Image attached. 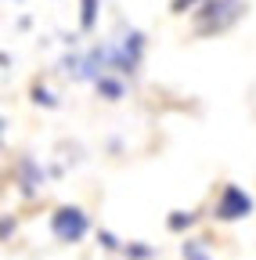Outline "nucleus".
Instances as JSON below:
<instances>
[{
	"label": "nucleus",
	"instance_id": "obj_1",
	"mask_svg": "<svg viewBox=\"0 0 256 260\" xmlns=\"http://www.w3.org/2000/svg\"><path fill=\"white\" fill-rule=\"evenodd\" d=\"M242 15H245V0H202V11H195V32L199 37L228 32Z\"/></svg>",
	"mask_w": 256,
	"mask_h": 260
},
{
	"label": "nucleus",
	"instance_id": "obj_2",
	"mask_svg": "<svg viewBox=\"0 0 256 260\" xmlns=\"http://www.w3.org/2000/svg\"><path fill=\"white\" fill-rule=\"evenodd\" d=\"M87 228H90V220L80 206H61V210L51 213V232L61 242H80L87 235Z\"/></svg>",
	"mask_w": 256,
	"mask_h": 260
},
{
	"label": "nucleus",
	"instance_id": "obj_3",
	"mask_svg": "<svg viewBox=\"0 0 256 260\" xmlns=\"http://www.w3.org/2000/svg\"><path fill=\"white\" fill-rule=\"evenodd\" d=\"M249 213H252V195H245L238 184H224L220 199H216V217L231 224V220H242Z\"/></svg>",
	"mask_w": 256,
	"mask_h": 260
},
{
	"label": "nucleus",
	"instance_id": "obj_4",
	"mask_svg": "<svg viewBox=\"0 0 256 260\" xmlns=\"http://www.w3.org/2000/svg\"><path fill=\"white\" fill-rule=\"evenodd\" d=\"M18 181H22V191L25 195H36V184H44V170L25 155V159H18Z\"/></svg>",
	"mask_w": 256,
	"mask_h": 260
},
{
	"label": "nucleus",
	"instance_id": "obj_5",
	"mask_svg": "<svg viewBox=\"0 0 256 260\" xmlns=\"http://www.w3.org/2000/svg\"><path fill=\"white\" fill-rule=\"evenodd\" d=\"M94 87H98V94H105L108 102H119V98H123V83L112 80V76H98V80H94Z\"/></svg>",
	"mask_w": 256,
	"mask_h": 260
},
{
	"label": "nucleus",
	"instance_id": "obj_6",
	"mask_svg": "<svg viewBox=\"0 0 256 260\" xmlns=\"http://www.w3.org/2000/svg\"><path fill=\"white\" fill-rule=\"evenodd\" d=\"M180 253H184V260H209V253H206V246H202L199 239H188V242L180 246Z\"/></svg>",
	"mask_w": 256,
	"mask_h": 260
},
{
	"label": "nucleus",
	"instance_id": "obj_7",
	"mask_svg": "<svg viewBox=\"0 0 256 260\" xmlns=\"http://www.w3.org/2000/svg\"><path fill=\"white\" fill-rule=\"evenodd\" d=\"M98 22V0H83V15H80V25L83 29H94Z\"/></svg>",
	"mask_w": 256,
	"mask_h": 260
},
{
	"label": "nucleus",
	"instance_id": "obj_8",
	"mask_svg": "<svg viewBox=\"0 0 256 260\" xmlns=\"http://www.w3.org/2000/svg\"><path fill=\"white\" fill-rule=\"evenodd\" d=\"M191 224H195V213H173L170 217V232H184V228H191Z\"/></svg>",
	"mask_w": 256,
	"mask_h": 260
},
{
	"label": "nucleus",
	"instance_id": "obj_9",
	"mask_svg": "<svg viewBox=\"0 0 256 260\" xmlns=\"http://www.w3.org/2000/svg\"><path fill=\"white\" fill-rule=\"evenodd\" d=\"M33 102H36V105H47V109H54V105H58V98H54L47 87H33Z\"/></svg>",
	"mask_w": 256,
	"mask_h": 260
},
{
	"label": "nucleus",
	"instance_id": "obj_10",
	"mask_svg": "<svg viewBox=\"0 0 256 260\" xmlns=\"http://www.w3.org/2000/svg\"><path fill=\"white\" fill-rule=\"evenodd\" d=\"M126 256H134V260H148V256H155V249H148V246H130V249H126Z\"/></svg>",
	"mask_w": 256,
	"mask_h": 260
},
{
	"label": "nucleus",
	"instance_id": "obj_11",
	"mask_svg": "<svg viewBox=\"0 0 256 260\" xmlns=\"http://www.w3.org/2000/svg\"><path fill=\"white\" fill-rule=\"evenodd\" d=\"M101 246H105V249H119V242H116L112 232H101Z\"/></svg>",
	"mask_w": 256,
	"mask_h": 260
},
{
	"label": "nucleus",
	"instance_id": "obj_12",
	"mask_svg": "<svg viewBox=\"0 0 256 260\" xmlns=\"http://www.w3.org/2000/svg\"><path fill=\"white\" fill-rule=\"evenodd\" d=\"M191 4H199V0H173V11H188Z\"/></svg>",
	"mask_w": 256,
	"mask_h": 260
},
{
	"label": "nucleus",
	"instance_id": "obj_13",
	"mask_svg": "<svg viewBox=\"0 0 256 260\" xmlns=\"http://www.w3.org/2000/svg\"><path fill=\"white\" fill-rule=\"evenodd\" d=\"M11 232H15V220H11V217H4V242L11 239Z\"/></svg>",
	"mask_w": 256,
	"mask_h": 260
}]
</instances>
